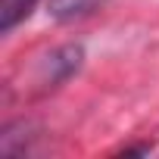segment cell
I'll list each match as a JSON object with an SVG mask.
<instances>
[{"label": "cell", "mask_w": 159, "mask_h": 159, "mask_svg": "<svg viewBox=\"0 0 159 159\" xmlns=\"http://www.w3.org/2000/svg\"><path fill=\"white\" fill-rule=\"evenodd\" d=\"M41 0H0V31L10 34L19 22H25L31 16V10Z\"/></svg>", "instance_id": "obj_3"}, {"label": "cell", "mask_w": 159, "mask_h": 159, "mask_svg": "<svg viewBox=\"0 0 159 159\" xmlns=\"http://www.w3.org/2000/svg\"><path fill=\"white\" fill-rule=\"evenodd\" d=\"M84 62V47L81 44H66L59 50H53L50 56L41 59L38 66V84L44 88H59L62 81H69V78L81 69Z\"/></svg>", "instance_id": "obj_1"}, {"label": "cell", "mask_w": 159, "mask_h": 159, "mask_svg": "<svg viewBox=\"0 0 159 159\" xmlns=\"http://www.w3.org/2000/svg\"><path fill=\"white\" fill-rule=\"evenodd\" d=\"M103 3L106 0H47V13L56 22H72V19H81V16L94 13Z\"/></svg>", "instance_id": "obj_2"}]
</instances>
